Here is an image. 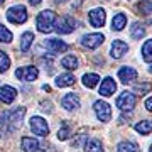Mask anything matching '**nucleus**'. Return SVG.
Instances as JSON below:
<instances>
[{"mask_svg": "<svg viewBox=\"0 0 152 152\" xmlns=\"http://www.w3.org/2000/svg\"><path fill=\"white\" fill-rule=\"evenodd\" d=\"M26 115V108H14L9 112H2L0 113V129H4L7 132H14L22 125V118Z\"/></svg>", "mask_w": 152, "mask_h": 152, "instance_id": "obj_1", "label": "nucleus"}, {"mask_svg": "<svg viewBox=\"0 0 152 152\" xmlns=\"http://www.w3.org/2000/svg\"><path fill=\"white\" fill-rule=\"evenodd\" d=\"M54 20H56V14L53 10H44L41 12L36 19V26L41 32H51L54 29Z\"/></svg>", "mask_w": 152, "mask_h": 152, "instance_id": "obj_2", "label": "nucleus"}, {"mask_svg": "<svg viewBox=\"0 0 152 152\" xmlns=\"http://www.w3.org/2000/svg\"><path fill=\"white\" fill-rule=\"evenodd\" d=\"M7 19L12 24H24V22L27 20V10H26V7H22V5L10 7L7 10Z\"/></svg>", "mask_w": 152, "mask_h": 152, "instance_id": "obj_3", "label": "nucleus"}, {"mask_svg": "<svg viewBox=\"0 0 152 152\" xmlns=\"http://www.w3.org/2000/svg\"><path fill=\"white\" fill-rule=\"evenodd\" d=\"M93 108H95V113H96L100 122H110V118H112V108H110V105L107 102L98 100V102H95Z\"/></svg>", "mask_w": 152, "mask_h": 152, "instance_id": "obj_4", "label": "nucleus"}, {"mask_svg": "<svg viewBox=\"0 0 152 152\" xmlns=\"http://www.w3.org/2000/svg\"><path fill=\"white\" fill-rule=\"evenodd\" d=\"M31 129H32L36 135H41V137H46L49 134V125L42 117H32L31 118Z\"/></svg>", "mask_w": 152, "mask_h": 152, "instance_id": "obj_5", "label": "nucleus"}, {"mask_svg": "<svg viewBox=\"0 0 152 152\" xmlns=\"http://www.w3.org/2000/svg\"><path fill=\"white\" fill-rule=\"evenodd\" d=\"M117 107L120 110H124V112H129L135 107V95H132L129 91H124L117 98Z\"/></svg>", "mask_w": 152, "mask_h": 152, "instance_id": "obj_6", "label": "nucleus"}, {"mask_svg": "<svg viewBox=\"0 0 152 152\" xmlns=\"http://www.w3.org/2000/svg\"><path fill=\"white\" fill-rule=\"evenodd\" d=\"M75 19L69 15H64L61 17V19H58V24H56V31L59 34H69L75 31Z\"/></svg>", "mask_w": 152, "mask_h": 152, "instance_id": "obj_7", "label": "nucleus"}, {"mask_svg": "<svg viewBox=\"0 0 152 152\" xmlns=\"http://www.w3.org/2000/svg\"><path fill=\"white\" fill-rule=\"evenodd\" d=\"M15 76L20 80V81H34V80L39 76V71H37V68H34V66L19 68V69L15 71Z\"/></svg>", "mask_w": 152, "mask_h": 152, "instance_id": "obj_8", "label": "nucleus"}, {"mask_svg": "<svg viewBox=\"0 0 152 152\" xmlns=\"http://www.w3.org/2000/svg\"><path fill=\"white\" fill-rule=\"evenodd\" d=\"M105 41V36L103 34H88L83 37V46L88 49H95L98 46H102Z\"/></svg>", "mask_w": 152, "mask_h": 152, "instance_id": "obj_9", "label": "nucleus"}, {"mask_svg": "<svg viewBox=\"0 0 152 152\" xmlns=\"http://www.w3.org/2000/svg\"><path fill=\"white\" fill-rule=\"evenodd\" d=\"M105 19H107V15H105L103 9H93L90 12V24L93 27H103Z\"/></svg>", "mask_w": 152, "mask_h": 152, "instance_id": "obj_10", "label": "nucleus"}, {"mask_svg": "<svg viewBox=\"0 0 152 152\" xmlns=\"http://www.w3.org/2000/svg\"><path fill=\"white\" fill-rule=\"evenodd\" d=\"M17 96V90L14 86H9V85H4L0 88V102L4 103H12Z\"/></svg>", "mask_w": 152, "mask_h": 152, "instance_id": "obj_11", "label": "nucleus"}, {"mask_svg": "<svg viewBox=\"0 0 152 152\" xmlns=\"http://www.w3.org/2000/svg\"><path fill=\"white\" fill-rule=\"evenodd\" d=\"M127 51H129V44L124 42V41H120V39H115L113 44H112V49H110V53H112V56H113L115 59L122 58Z\"/></svg>", "mask_w": 152, "mask_h": 152, "instance_id": "obj_12", "label": "nucleus"}, {"mask_svg": "<svg viewBox=\"0 0 152 152\" xmlns=\"http://www.w3.org/2000/svg\"><path fill=\"white\" fill-rule=\"evenodd\" d=\"M61 105H63V108H66V110H76V108H80V98L76 96L75 93H68V95L63 96Z\"/></svg>", "mask_w": 152, "mask_h": 152, "instance_id": "obj_13", "label": "nucleus"}, {"mask_svg": "<svg viewBox=\"0 0 152 152\" xmlns=\"http://www.w3.org/2000/svg\"><path fill=\"white\" fill-rule=\"evenodd\" d=\"M117 90V83L112 80V78H105L103 81H102V86H100V95L102 96H112Z\"/></svg>", "mask_w": 152, "mask_h": 152, "instance_id": "obj_14", "label": "nucleus"}, {"mask_svg": "<svg viewBox=\"0 0 152 152\" xmlns=\"http://www.w3.org/2000/svg\"><path fill=\"white\" fill-rule=\"evenodd\" d=\"M118 78L124 83H130V81H134V80L137 78V71L134 69V68H129V66L120 68L118 69Z\"/></svg>", "mask_w": 152, "mask_h": 152, "instance_id": "obj_15", "label": "nucleus"}, {"mask_svg": "<svg viewBox=\"0 0 152 152\" xmlns=\"http://www.w3.org/2000/svg\"><path fill=\"white\" fill-rule=\"evenodd\" d=\"M22 149L24 152H37L39 151V142L34 137H22Z\"/></svg>", "mask_w": 152, "mask_h": 152, "instance_id": "obj_16", "label": "nucleus"}, {"mask_svg": "<svg viewBox=\"0 0 152 152\" xmlns=\"http://www.w3.org/2000/svg\"><path fill=\"white\" fill-rule=\"evenodd\" d=\"M46 48L53 53H64L68 49V44H64L59 39H49V41H46Z\"/></svg>", "mask_w": 152, "mask_h": 152, "instance_id": "obj_17", "label": "nucleus"}, {"mask_svg": "<svg viewBox=\"0 0 152 152\" xmlns=\"http://www.w3.org/2000/svg\"><path fill=\"white\" fill-rule=\"evenodd\" d=\"M73 83H75V76L71 75V73H64V75H61L56 78V86H59V88L71 86Z\"/></svg>", "mask_w": 152, "mask_h": 152, "instance_id": "obj_18", "label": "nucleus"}, {"mask_svg": "<svg viewBox=\"0 0 152 152\" xmlns=\"http://www.w3.org/2000/svg\"><path fill=\"white\" fill-rule=\"evenodd\" d=\"M127 26V17L125 14H115L113 20H112V29L113 31H122Z\"/></svg>", "mask_w": 152, "mask_h": 152, "instance_id": "obj_19", "label": "nucleus"}, {"mask_svg": "<svg viewBox=\"0 0 152 152\" xmlns=\"http://www.w3.org/2000/svg\"><path fill=\"white\" fill-rule=\"evenodd\" d=\"M34 41V34L32 32H24L20 37V51L22 53H27L29 48H31V44Z\"/></svg>", "mask_w": 152, "mask_h": 152, "instance_id": "obj_20", "label": "nucleus"}, {"mask_svg": "<svg viewBox=\"0 0 152 152\" xmlns=\"http://www.w3.org/2000/svg\"><path fill=\"white\" fill-rule=\"evenodd\" d=\"M103 151V145L98 139H91L85 144V152H102Z\"/></svg>", "mask_w": 152, "mask_h": 152, "instance_id": "obj_21", "label": "nucleus"}, {"mask_svg": "<svg viewBox=\"0 0 152 152\" xmlns=\"http://www.w3.org/2000/svg\"><path fill=\"white\" fill-rule=\"evenodd\" d=\"M100 81V76L95 75V73H88V75L83 76V85L86 88H95Z\"/></svg>", "mask_w": 152, "mask_h": 152, "instance_id": "obj_22", "label": "nucleus"}, {"mask_svg": "<svg viewBox=\"0 0 152 152\" xmlns=\"http://www.w3.org/2000/svg\"><path fill=\"white\" fill-rule=\"evenodd\" d=\"M61 64H63V68H66V69H76V68H78V59H76V56L68 54L61 59Z\"/></svg>", "mask_w": 152, "mask_h": 152, "instance_id": "obj_23", "label": "nucleus"}, {"mask_svg": "<svg viewBox=\"0 0 152 152\" xmlns=\"http://www.w3.org/2000/svg\"><path fill=\"white\" fill-rule=\"evenodd\" d=\"M135 130L142 135H147L152 132V120H144V122H139L135 124Z\"/></svg>", "mask_w": 152, "mask_h": 152, "instance_id": "obj_24", "label": "nucleus"}, {"mask_svg": "<svg viewBox=\"0 0 152 152\" xmlns=\"http://www.w3.org/2000/svg\"><path fill=\"white\" fill-rule=\"evenodd\" d=\"M142 59L147 63H152V39L145 41V44L142 46Z\"/></svg>", "mask_w": 152, "mask_h": 152, "instance_id": "obj_25", "label": "nucleus"}, {"mask_svg": "<svg viewBox=\"0 0 152 152\" xmlns=\"http://www.w3.org/2000/svg\"><path fill=\"white\" fill-rule=\"evenodd\" d=\"M117 149H118V152H139V145L134 142H120Z\"/></svg>", "mask_w": 152, "mask_h": 152, "instance_id": "obj_26", "label": "nucleus"}, {"mask_svg": "<svg viewBox=\"0 0 152 152\" xmlns=\"http://www.w3.org/2000/svg\"><path fill=\"white\" fill-rule=\"evenodd\" d=\"M137 9H139V12L144 14V15L152 14V0H140V2L137 4Z\"/></svg>", "mask_w": 152, "mask_h": 152, "instance_id": "obj_27", "label": "nucleus"}, {"mask_svg": "<svg viewBox=\"0 0 152 152\" xmlns=\"http://www.w3.org/2000/svg\"><path fill=\"white\" fill-rule=\"evenodd\" d=\"M130 34H132L134 39H142L144 36H145V29L142 27L139 22H135V24L132 26V29H130Z\"/></svg>", "mask_w": 152, "mask_h": 152, "instance_id": "obj_28", "label": "nucleus"}, {"mask_svg": "<svg viewBox=\"0 0 152 152\" xmlns=\"http://www.w3.org/2000/svg\"><path fill=\"white\" fill-rule=\"evenodd\" d=\"M152 90V85L151 83H137L135 86H134V91L139 93V95H145V93H149Z\"/></svg>", "mask_w": 152, "mask_h": 152, "instance_id": "obj_29", "label": "nucleus"}, {"mask_svg": "<svg viewBox=\"0 0 152 152\" xmlns=\"http://www.w3.org/2000/svg\"><path fill=\"white\" fill-rule=\"evenodd\" d=\"M9 66H10V59H9L7 53L0 51V73L7 71V69H9Z\"/></svg>", "mask_w": 152, "mask_h": 152, "instance_id": "obj_30", "label": "nucleus"}, {"mask_svg": "<svg viewBox=\"0 0 152 152\" xmlns=\"http://www.w3.org/2000/svg\"><path fill=\"white\" fill-rule=\"evenodd\" d=\"M12 41V32L7 27L0 26V42H10Z\"/></svg>", "mask_w": 152, "mask_h": 152, "instance_id": "obj_31", "label": "nucleus"}, {"mask_svg": "<svg viewBox=\"0 0 152 152\" xmlns=\"http://www.w3.org/2000/svg\"><path fill=\"white\" fill-rule=\"evenodd\" d=\"M69 135H71V130H69L68 125H64V127L59 129V132H58V139H59V140H66V139H69Z\"/></svg>", "mask_w": 152, "mask_h": 152, "instance_id": "obj_32", "label": "nucleus"}, {"mask_svg": "<svg viewBox=\"0 0 152 152\" xmlns=\"http://www.w3.org/2000/svg\"><path fill=\"white\" fill-rule=\"evenodd\" d=\"M145 108L149 110V112H152V98H147L145 100Z\"/></svg>", "mask_w": 152, "mask_h": 152, "instance_id": "obj_33", "label": "nucleus"}, {"mask_svg": "<svg viewBox=\"0 0 152 152\" xmlns=\"http://www.w3.org/2000/svg\"><path fill=\"white\" fill-rule=\"evenodd\" d=\"M29 4H31V5H39L41 0H29Z\"/></svg>", "mask_w": 152, "mask_h": 152, "instance_id": "obj_34", "label": "nucleus"}, {"mask_svg": "<svg viewBox=\"0 0 152 152\" xmlns=\"http://www.w3.org/2000/svg\"><path fill=\"white\" fill-rule=\"evenodd\" d=\"M149 71H151V73H152V64H151V68H149Z\"/></svg>", "mask_w": 152, "mask_h": 152, "instance_id": "obj_35", "label": "nucleus"}, {"mask_svg": "<svg viewBox=\"0 0 152 152\" xmlns=\"http://www.w3.org/2000/svg\"><path fill=\"white\" fill-rule=\"evenodd\" d=\"M58 2H59V4H61V2H66V0H58Z\"/></svg>", "mask_w": 152, "mask_h": 152, "instance_id": "obj_36", "label": "nucleus"}, {"mask_svg": "<svg viewBox=\"0 0 152 152\" xmlns=\"http://www.w3.org/2000/svg\"><path fill=\"white\" fill-rule=\"evenodd\" d=\"M151 152H152V145H151Z\"/></svg>", "mask_w": 152, "mask_h": 152, "instance_id": "obj_37", "label": "nucleus"}, {"mask_svg": "<svg viewBox=\"0 0 152 152\" xmlns=\"http://www.w3.org/2000/svg\"><path fill=\"white\" fill-rule=\"evenodd\" d=\"M2 2H4V0H0V4H2Z\"/></svg>", "mask_w": 152, "mask_h": 152, "instance_id": "obj_38", "label": "nucleus"}]
</instances>
